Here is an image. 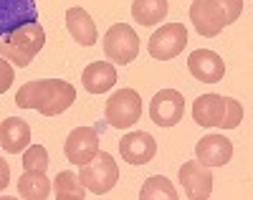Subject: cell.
Instances as JSON below:
<instances>
[{"instance_id":"6da1fadb","label":"cell","mask_w":253,"mask_h":200,"mask_svg":"<svg viewBox=\"0 0 253 200\" xmlns=\"http://www.w3.org/2000/svg\"><path fill=\"white\" fill-rule=\"evenodd\" d=\"M76 101V89L63 79H41L28 81L15 94L20 109H36L43 117H58Z\"/></svg>"},{"instance_id":"7a4b0ae2","label":"cell","mask_w":253,"mask_h":200,"mask_svg":"<svg viewBox=\"0 0 253 200\" xmlns=\"http://www.w3.org/2000/svg\"><path fill=\"white\" fill-rule=\"evenodd\" d=\"M43 46H46V31L36 20V23H26L0 38V56L18 69H26Z\"/></svg>"},{"instance_id":"3957f363","label":"cell","mask_w":253,"mask_h":200,"mask_svg":"<svg viewBox=\"0 0 253 200\" xmlns=\"http://www.w3.org/2000/svg\"><path fill=\"white\" fill-rule=\"evenodd\" d=\"M79 177H81L84 188H86L89 193L107 195L119 180V167H117V162H114V157L109 152H96L86 165H81Z\"/></svg>"},{"instance_id":"277c9868","label":"cell","mask_w":253,"mask_h":200,"mask_svg":"<svg viewBox=\"0 0 253 200\" xmlns=\"http://www.w3.org/2000/svg\"><path fill=\"white\" fill-rule=\"evenodd\" d=\"M104 43V53L107 58L117 66L132 63L139 56V36L129 23H114L101 38Z\"/></svg>"},{"instance_id":"5b68a950","label":"cell","mask_w":253,"mask_h":200,"mask_svg":"<svg viewBox=\"0 0 253 200\" xmlns=\"http://www.w3.org/2000/svg\"><path fill=\"white\" fill-rule=\"evenodd\" d=\"M104 117H107V124L114 127V129L134 127L142 117V97H139V92H134V89H119V92H114L107 101Z\"/></svg>"},{"instance_id":"8992f818","label":"cell","mask_w":253,"mask_h":200,"mask_svg":"<svg viewBox=\"0 0 253 200\" xmlns=\"http://www.w3.org/2000/svg\"><path fill=\"white\" fill-rule=\"evenodd\" d=\"M185 46H187V28L182 23H165L150 36L147 51L157 61H170L180 56Z\"/></svg>"},{"instance_id":"52a82bcc","label":"cell","mask_w":253,"mask_h":200,"mask_svg":"<svg viewBox=\"0 0 253 200\" xmlns=\"http://www.w3.org/2000/svg\"><path fill=\"white\" fill-rule=\"evenodd\" d=\"M185 114V97L177 89H162L150 101V117L157 127H175Z\"/></svg>"},{"instance_id":"ba28073f","label":"cell","mask_w":253,"mask_h":200,"mask_svg":"<svg viewBox=\"0 0 253 200\" xmlns=\"http://www.w3.org/2000/svg\"><path fill=\"white\" fill-rule=\"evenodd\" d=\"M190 20L200 36L213 38L228 26V15L218 0H195L190 5Z\"/></svg>"},{"instance_id":"9c48e42d","label":"cell","mask_w":253,"mask_h":200,"mask_svg":"<svg viewBox=\"0 0 253 200\" xmlns=\"http://www.w3.org/2000/svg\"><path fill=\"white\" fill-rule=\"evenodd\" d=\"M63 152L71 165H86L94 154L99 152V129L96 127H76L71 129V135L66 137Z\"/></svg>"},{"instance_id":"30bf717a","label":"cell","mask_w":253,"mask_h":200,"mask_svg":"<svg viewBox=\"0 0 253 200\" xmlns=\"http://www.w3.org/2000/svg\"><path fill=\"white\" fill-rule=\"evenodd\" d=\"M180 183L190 200H205L213 193V170L198 160L185 162L180 167Z\"/></svg>"},{"instance_id":"8fae6325","label":"cell","mask_w":253,"mask_h":200,"mask_svg":"<svg viewBox=\"0 0 253 200\" xmlns=\"http://www.w3.org/2000/svg\"><path fill=\"white\" fill-rule=\"evenodd\" d=\"M36 20H38L36 0H0V38L26 23H36Z\"/></svg>"},{"instance_id":"7c38bea8","label":"cell","mask_w":253,"mask_h":200,"mask_svg":"<svg viewBox=\"0 0 253 200\" xmlns=\"http://www.w3.org/2000/svg\"><path fill=\"white\" fill-rule=\"evenodd\" d=\"M119 154L129 165H147L157 154V142L147 132H129L119 140Z\"/></svg>"},{"instance_id":"4fadbf2b","label":"cell","mask_w":253,"mask_h":200,"mask_svg":"<svg viewBox=\"0 0 253 200\" xmlns=\"http://www.w3.org/2000/svg\"><path fill=\"white\" fill-rule=\"evenodd\" d=\"M187 69L198 81L203 84H218L225 76V63L223 58L210 51V49H198L187 56Z\"/></svg>"},{"instance_id":"5bb4252c","label":"cell","mask_w":253,"mask_h":200,"mask_svg":"<svg viewBox=\"0 0 253 200\" xmlns=\"http://www.w3.org/2000/svg\"><path fill=\"white\" fill-rule=\"evenodd\" d=\"M195 154H198V162L208 167H223L233 157V142L223 135H208L195 145Z\"/></svg>"},{"instance_id":"9a60e30c","label":"cell","mask_w":253,"mask_h":200,"mask_svg":"<svg viewBox=\"0 0 253 200\" xmlns=\"http://www.w3.org/2000/svg\"><path fill=\"white\" fill-rule=\"evenodd\" d=\"M193 119L200 127H223L225 119V97L203 94L193 101Z\"/></svg>"},{"instance_id":"2e32d148","label":"cell","mask_w":253,"mask_h":200,"mask_svg":"<svg viewBox=\"0 0 253 200\" xmlns=\"http://www.w3.org/2000/svg\"><path fill=\"white\" fill-rule=\"evenodd\" d=\"M31 145V127L20 117H8L0 124V147L8 154H20Z\"/></svg>"},{"instance_id":"e0dca14e","label":"cell","mask_w":253,"mask_h":200,"mask_svg":"<svg viewBox=\"0 0 253 200\" xmlns=\"http://www.w3.org/2000/svg\"><path fill=\"white\" fill-rule=\"evenodd\" d=\"M81 84L89 94H104L117 84V69L114 63H107V61H94L89 63L81 74Z\"/></svg>"},{"instance_id":"ac0fdd59","label":"cell","mask_w":253,"mask_h":200,"mask_svg":"<svg viewBox=\"0 0 253 200\" xmlns=\"http://www.w3.org/2000/svg\"><path fill=\"white\" fill-rule=\"evenodd\" d=\"M66 28L74 36V41L81 43V46H94V43L99 41L96 23L84 8H69L66 10Z\"/></svg>"},{"instance_id":"d6986e66","label":"cell","mask_w":253,"mask_h":200,"mask_svg":"<svg viewBox=\"0 0 253 200\" xmlns=\"http://www.w3.org/2000/svg\"><path fill=\"white\" fill-rule=\"evenodd\" d=\"M51 180L41 170H26L18 180V195L26 200H46L51 195Z\"/></svg>"},{"instance_id":"ffe728a7","label":"cell","mask_w":253,"mask_h":200,"mask_svg":"<svg viewBox=\"0 0 253 200\" xmlns=\"http://www.w3.org/2000/svg\"><path fill=\"white\" fill-rule=\"evenodd\" d=\"M53 198L56 200H84L86 198V188H84L81 177L74 170H63L53 180Z\"/></svg>"},{"instance_id":"44dd1931","label":"cell","mask_w":253,"mask_h":200,"mask_svg":"<svg viewBox=\"0 0 253 200\" xmlns=\"http://www.w3.org/2000/svg\"><path fill=\"white\" fill-rule=\"evenodd\" d=\"M167 0H134L132 3V15L139 26H157L167 15Z\"/></svg>"},{"instance_id":"7402d4cb","label":"cell","mask_w":253,"mask_h":200,"mask_svg":"<svg viewBox=\"0 0 253 200\" xmlns=\"http://www.w3.org/2000/svg\"><path fill=\"white\" fill-rule=\"evenodd\" d=\"M139 198L142 200H177V190L175 185L167 180V177L162 175H152V177H147L142 190H139Z\"/></svg>"},{"instance_id":"603a6c76","label":"cell","mask_w":253,"mask_h":200,"mask_svg":"<svg viewBox=\"0 0 253 200\" xmlns=\"http://www.w3.org/2000/svg\"><path fill=\"white\" fill-rule=\"evenodd\" d=\"M23 167L26 170H48V150L43 145H31L23 150Z\"/></svg>"},{"instance_id":"cb8c5ba5","label":"cell","mask_w":253,"mask_h":200,"mask_svg":"<svg viewBox=\"0 0 253 200\" xmlns=\"http://www.w3.org/2000/svg\"><path fill=\"white\" fill-rule=\"evenodd\" d=\"M241 122H243V106L238 104V99L225 97V119L220 129H236Z\"/></svg>"},{"instance_id":"d4e9b609","label":"cell","mask_w":253,"mask_h":200,"mask_svg":"<svg viewBox=\"0 0 253 200\" xmlns=\"http://www.w3.org/2000/svg\"><path fill=\"white\" fill-rule=\"evenodd\" d=\"M15 81V69H13V63H8L3 56H0V94H5L8 89L13 86Z\"/></svg>"},{"instance_id":"484cf974","label":"cell","mask_w":253,"mask_h":200,"mask_svg":"<svg viewBox=\"0 0 253 200\" xmlns=\"http://www.w3.org/2000/svg\"><path fill=\"white\" fill-rule=\"evenodd\" d=\"M218 3L223 5V10H225V15H228V26L236 23L238 15L243 13V0H218Z\"/></svg>"},{"instance_id":"4316f807","label":"cell","mask_w":253,"mask_h":200,"mask_svg":"<svg viewBox=\"0 0 253 200\" xmlns=\"http://www.w3.org/2000/svg\"><path fill=\"white\" fill-rule=\"evenodd\" d=\"M8 183H10V165L0 157V193L8 188Z\"/></svg>"}]
</instances>
